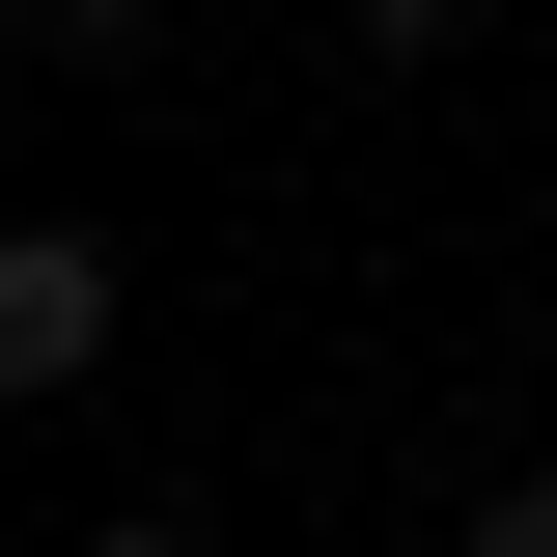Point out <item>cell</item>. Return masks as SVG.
<instances>
[{
  "label": "cell",
  "mask_w": 557,
  "mask_h": 557,
  "mask_svg": "<svg viewBox=\"0 0 557 557\" xmlns=\"http://www.w3.org/2000/svg\"><path fill=\"white\" fill-rule=\"evenodd\" d=\"M84 362H112V251L84 223H0V418H57Z\"/></svg>",
  "instance_id": "6da1fadb"
},
{
  "label": "cell",
  "mask_w": 557,
  "mask_h": 557,
  "mask_svg": "<svg viewBox=\"0 0 557 557\" xmlns=\"http://www.w3.org/2000/svg\"><path fill=\"white\" fill-rule=\"evenodd\" d=\"M446 557H557V474H502V502H474V530H446Z\"/></svg>",
  "instance_id": "7a4b0ae2"
},
{
  "label": "cell",
  "mask_w": 557,
  "mask_h": 557,
  "mask_svg": "<svg viewBox=\"0 0 557 557\" xmlns=\"http://www.w3.org/2000/svg\"><path fill=\"white\" fill-rule=\"evenodd\" d=\"M335 28H362V57H446V28H474V0H335Z\"/></svg>",
  "instance_id": "3957f363"
},
{
  "label": "cell",
  "mask_w": 557,
  "mask_h": 557,
  "mask_svg": "<svg viewBox=\"0 0 557 557\" xmlns=\"http://www.w3.org/2000/svg\"><path fill=\"white\" fill-rule=\"evenodd\" d=\"M0 28H57V57H112V28H168V0H0Z\"/></svg>",
  "instance_id": "277c9868"
},
{
  "label": "cell",
  "mask_w": 557,
  "mask_h": 557,
  "mask_svg": "<svg viewBox=\"0 0 557 557\" xmlns=\"http://www.w3.org/2000/svg\"><path fill=\"white\" fill-rule=\"evenodd\" d=\"M57 557H196V530H168V502H112V530H57Z\"/></svg>",
  "instance_id": "5b68a950"
}]
</instances>
